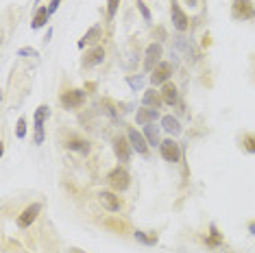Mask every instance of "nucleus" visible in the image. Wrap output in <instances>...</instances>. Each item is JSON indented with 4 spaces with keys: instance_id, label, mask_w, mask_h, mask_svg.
Listing matches in <instances>:
<instances>
[{
    "instance_id": "nucleus-11",
    "label": "nucleus",
    "mask_w": 255,
    "mask_h": 253,
    "mask_svg": "<svg viewBox=\"0 0 255 253\" xmlns=\"http://www.w3.org/2000/svg\"><path fill=\"white\" fill-rule=\"evenodd\" d=\"M129 142H131V146H133V151H137L140 155H148V142H146V137H144V133H140L137 129H129Z\"/></svg>"
},
{
    "instance_id": "nucleus-19",
    "label": "nucleus",
    "mask_w": 255,
    "mask_h": 253,
    "mask_svg": "<svg viewBox=\"0 0 255 253\" xmlns=\"http://www.w3.org/2000/svg\"><path fill=\"white\" fill-rule=\"evenodd\" d=\"M66 146L70 148V151L81 153V155H88L90 153V142L88 140H81V137H70Z\"/></svg>"
},
{
    "instance_id": "nucleus-22",
    "label": "nucleus",
    "mask_w": 255,
    "mask_h": 253,
    "mask_svg": "<svg viewBox=\"0 0 255 253\" xmlns=\"http://www.w3.org/2000/svg\"><path fill=\"white\" fill-rule=\"evenodd\" d=\"M144 137H146L148 146L161 144V142H159V131H157V126H155V125H146V126H144Z\"/></svg>"
},
{
    "instance_id": "nucleus-29",
    "label": "nucleus",
    "mask_w": 255,
    "mask_h": 253,
    "mask_svg": "<svg viewBox=\"0 0 255 253\" xmlns=\"http://www.w3.org/2000/svg\"><path fill=\"white\" fill-rule=\"evenodd\" d=\"M137 11H140V13H142V18H144V20L150 22V11H148V7L142 2V0H137Z\"/></svg>"
},
{
    "instance_id": "nucleus-32",
    "label": "nucleus",
    "mask_w": 255,
    "mask_h": 253,
    "mask_svg": "<svg viewBox=\"0 0 255 253\" xmlns=\"http://www.w3.org/2000/svg\"><path fill=\"white\" fill-rule=\"evenodd\" d=\"M59 4H61V0H50V7H48V11H50V15L55 13L57 9H59Z\"/></svg>"
},
{
    "instance_id": "nucleus-30",
    "label": "nucleus",
    "mask_w": 255,
    "mask_h": 253,
    "mask_svg": "<svg viewBox=\"0 0 255 253\" xmlns=\"http://www.w3.org/2000/svg\"><path fill=\"white\" fill-rule=\"evenodd\" d=\"M18 55H20V57H33V59H37V57H39V55H37V50L28 48V46H24V48H20V50H18Z\"/></svg>"
},
{
    "instance_id": "nucleus-13",
    "label": "nucleus",
    "mask_w": 255,
    "mask_h": 253,
    "mask_svg": "<svg viewBox=\"0 0 255 253\" xmlns=\"http://www.w3.org/2000/svg\"><path fill=\"white\" fill-rule=\"evenodd\" d=\"M103 59H105V48H103V46H94L92 50L85 53L83 68H94V66H98V63H103Z\"/></svg>"
},
{
    "instance_id": "nucleus-5",
    "label": "nucleus",
    "mask_w": 255,
    "mask_h": 253,
    "mask_svg": "<svg viewBox=\"0 0 255 253\" xmlns=\"http://www.w3.org/2000/svg\"><path fill=\"white\" fill-rule=\"evenodd\" d=\"M172 77V66L168 61H159L157 66H155L153 74H150V83L153 85H164L168 83V79Z\"/></svg>"
},
{
    "instance_id": "nucleus-15",
    "label": "nucleus",
    "mask_w": 255,
    "mask_h": 253,
    "mask_svg": "<svg viewBox=\"0 0 255 253\" xmlns=\"http://www.w3.org/2000/svg\"><path fill=\"white\" fill-rule=\"evenodd\" d=\"M175 44H177V48L181 50V53H183L185 57H188V59H199V53L194 50V46L190 44L183 35H177V37H175Z\"/></svg>"
},
{
    "instance_id": "nucleus-21",
    "label": "nucleus",
    "mask_w": 255,
    "mask_h": 253,
    "mask_svg": "<svg viewBox=\"0 0 255 253\" xmlns=\"http://www.w3.org/2000/svg\"><path fill=\"white\" fill-rule=\"evenodd\" d=\"M98 39H101V26L94 24V26H92L90 31L83 35V39H81V42H79V48H83L85 44H96Z\"/></svg>"
},
{
    "instance_id": "nucleus-12",
    "label": "nucleus",
    "mask_w": 255,
    "mask_h": 253,
    "mask_svg": "<svg viewBox=\"0 0 255 253\" xmlns=\"http://www.w3.org/2000/svg\"><path fill=\"white\" fill-rule=\"evenodd\" d=\"M98 201H101V205L109 212H120V208H123L120 197H116L114 192H107V190H103V192L98 194Z\"/></svg>"
},
{
    "instance_id": "nucleus-24",
    "label": "nucleus",
    "mask_w": 255,
    "mask_h": 253,
    "mask_svg": "<svg viewBox=\"0 0 255 253\" xmlns=\"http://www.w3.org/2000/svg\"><path fill=\"white\" fill-rule=\"evenodd\" d=\"M220 245H223V236H220L216 225H212L210 227V238H207V247H210V249H218Z\"/></svg>"
},
{
    "instance_id": "nucleus-9",
    "label": "nucleus",
    "mask_w": 255,
    "mask_h": 253,
    "mask_svg": "<svg viewBox=\"0 0 255 253\" xmlns=\"http://www.w3.org/2000/svg\"><path fill=\"white\" fill-rule=\"evenodd\" d=\"M83 101H85V94L81 90H68L61 94V105L66 109H77L83 105Z\"/></svg>"
},
{
    "instance_id": "nucleus-1",
    "label": "nucleus",
    "mask_w": 255,
    "mask_h": 253,
    "mask_svg": "<svg viewBox=\"0 0 255 253\" xmlns=\"http://www.w3.org/2000/svg\"><path fill=\"white\" fill-rule=\"evenodd\" d=\"M231 18L234 20H255V4L253 0H234L231 2Z\"/></svg>"
},
{
    "instance_id": "nucleus-25",
    "label": "nucleus",
    "mask_w": 255,
    "mask_h": 253,
    "mask_svg": "<svg viewBox=\"0 0 255 253\" xmlns=\"http://www.w3.org/2000/svg\"><path fill=\"white\" fill-rule=\"evenodd\" d=\"M120 7V0H107V20L116 18V11Z\"/></svg>"
},
{
    "instance_id": "nucleus-18",
    "label": "nucleus",
    "mask_w": 255,
    "mask_h": 253,
    "mask_svg": "<svg viewBox=\"0 0 255 253\" xmlns=\"http://www.w3.org/2000/svg\"><path fill=\"white\" fill-rule=\"evenodd\" d=\"M48 15H50V11L48 7H39L35 11V15H33V22H31V28L33 31H37V28H42L46 22H48Z\"/></svg>"
},
{
    "instance_id": "nucleus-4",
    "label": "nucleus",
    "mask_w": 255,
    "mask_h": 253,
    "mask_svg": "<svg viewBox=\"0 0 255 253\" xmlns=\"http://www.w3.org/2000/svg\"><path fill=\"white\" fill-rule=\"evenodd\" d=\"M159 153H161V157L166 159V162H170V164H175L181 159V146L177 144L172 137H168V140H164L159 144Z\"/></svg>"
},
{
    "instance_id": "nucleus-2",
    "label": "nucleus",
    "mask_w": 255,
    "mask_h": 253,
    "mask_svg": "<svg viewBox=\"0 0 255 253\" xmlns=\"http://www.w3.org/2000/svg\"><path fill=\"white\" fill-rule=\"evenodd\" d=\"M107 183L116 190V192H125V190L129 188V183H131V177H129V172H127L123 166H116V168L109 170Z\"/></svg>"
},
{
    "instance_id": "nucleus-8",
    "label": "nucleus",
    "mask_w": 255,
    "mask_h": 253,
    "mask_svg": "<svg viewBox=\"0 0 255 253\" xmlns=\"http://www.w3.org/2000/svg\"><path fill=\"white\" fill-rule=\"evenodd\" d=\"M131 142H127L123 135H116L114 137V153H116V157H118V162H129L131 159Z\"/></svg>"
},
{
    "instance_id": "nucleus-27",
    "label": "nucleus",
    "mask_w": 255,
    "mask_h": 253,
    "mask_svg": "<svg viewBox=\"0 0 255 253\" xmlns=\"http://www.w3.org/2000/svg\"><path fill=\"white\" fill-rule=\"evenodd\" d=\"M127 83H129L133 90H140L142 83H144V77H140V74H137V77H129V79H127Z\"/></svg>"
},
{
    "instance_id": "nucleus-3",
    "label": "nucleus",
    "mask_w": 255,
    "mask_h": 253,
    "mask_svg": "<svg viewBox=\"0 0 255 253\" xmlns=\"http://www.w3.org/2000/svg\"><path fill=\"white\" fill-rule=\"evenodd\" d=\"M48 114H50V109H48V105H39L37 109H35V135H33V142L35 144H42L44 142V123H46V118H48Z\"/></svg>"
},
{
    "instance_id": "nucleus-14",
    "label": "nucleus",
    "mask_w": 255,
    "mask_h": 253,
    "mask_svg": "<svg viewBox=\"0 0 255 253\" xmlns=\"http://www.w3.org/2000/svg\"><path fill=\"white\" fill-rule=\"evenodd\" d=\"M157 118H159V112L153 107H142V109H137V114H135V123L142 125V126L153 125Z\"/></svg>"
},
{
    "instance_id": "nucleus-28",
    "label": "nucleus",
    "mask_w": 255,
    "mask_h": 253,
    "mask_svg": "<svg viewBox=\"0 0 255 253\" xmlns=\"http://www.w3.org/2000/svg\"><path fill=\"white\" fill-rule=\"evenodd\" d=\"M15 135H18L20 140L26 135V120H24V118H20V120H18V126H15Z\"/></svg>"
},
{
    "instance_id": "nucleus-33",
    "label": "nucleus",
    "mask_w": 255,
    "mask_h": 253,
    "mask_svg": "<svg viewBox=\"0 0 255 253\" xmlns=\"http://www.w3.org/2000/svg\"><path fill=\"white\" fill-rule=\"evenodd\" d=\"M185 2H188L190 7H196V4H199V0H185Z\"/></svg>"
},
{
    "instance_id": "nucleus-6",
    "label": "nucleus",
    "mask_w": 255,
    "mask_h": 253,
    "mask_svg": "<svg viewBox=\"0 0 255 253\" xmlns=\"http://www.w3.org/2000/svg\"><path fill=\"white\" fill-rule=\"evenodd\" d=\"M170 18H172V26H175L179 33H185V31H188L190 18L183 13V9L179 7L177 2H172V4H170Z\"/></svg>"
},
{
    "instance_id": "nucleus-16",
    "label": "nucleus",
    "mask_w": 255,
    "mask_h": 253,
    "mask_svg": "<svg viewBox=\"0 0 255 253\" xmlns=\"http://www.w3.org/2000/svg\"><path fill=\"white\" fill-rule=\"evenodd\" d=\"M161 129H164L166 133H170V135H179L183 131V126L179 125V120L175 116H164L161 118Z\"/></svg>"
},
{
    "instance_id": "nucleus-7",
    "label": "nucleus",
    "mask_w": 255,
    "mask_h": 253,
    "mask_svg": "<svg viewBox=\"0 0 255 253\" xmlns=\"http://www.w3.org/2000/svg\"><path fill=\"white\" fill-rule=\"evenodd\" d=\"M161 44H157V42H153V44H148V48H146V55H144V68H146L148 72H153L155 70V66L159 63V59H161Z\"/></svg>"
},
{
    "instance_id": "nucleus-23",
    "label": "nucleus",
    "mask_w": 255,
    "mask_h": 253,
    "mask_svg": "<svg viewBox=\"0 0 255 253\" xmlns=\"http://www.w3.org/2000/svg\"><path fill=\"white\" fill-rule=\"evenodd\" d=\"M133 238H135L137 243L146 245V247H153V245H157V234H144V232H133Z\"/></svg>"
},
{
    "instance_id": "nucleus-10",
    "label": "nucleus",
    "mask_w": 255,
    "mask_h": 253,
    "mask_svg": "<svg viewBox=\"0 0 255 253\" xmlns=\"http://www.w3.org/2000/svg\"><path fill=\"white\" fill-rule=\"evenodd\" d=\"M42 212V205L39 203H33V205H28V208L22 212V214L18 216V227H22V229H26V227H31L33 223H35V218H37V214Z\"/></svg>"
},
{
    "instance_id": "nucleus-20",
    "label": "nucleus",
    "mask_w": 255,
    "mask_h": 253,
    "mask_svg": "<svg viewBox=\"0 0 255 253\" xmlns=\"http://www.w3.org/2000/svg\"><path fill=\"white\" fill-rule=\"evenodd\" d=\"M161 103H164V99H161L159 92H155V90H146V92H144V107L157 109Z\"/></svg>"
},
{
    "instance_id": "nucleus-31",
    "label": "nucleus",
    "mask_w": 255,
    "mask_h": 253,
    "mask_svg": "<svg viewBox=\"0 0 255 253\" xmlns=\"http://www.w3.org/2000/svg\"><path fill=\"white\" fill-rule=\"evenodd\" d=\"M105 225H107V227H114V229H118V232H120V234H123V232H125V229H127V225H125V223H123V221H120V223H118V221H107V223H105Z\"/></svg>"
},
{
    "instance_id": "nucleus-17",
    "label": "nucleus",
    "mask_w": 255,
    "mask_h": 253,
    "mask_svg": "<svg viewBox=\"0 0 255 253\" xmlns=\"http://www.w3.org/2000/svg\"><path fill=\"white\" fill-rule=\"evenodd\" d=\"M161 99H164L166 105H177V101H179L177 85L175 83H164V88H161Z\"/></svg>"
},
{
    "instance_id": "nucleus-26",
    "label": "nucleus",
    "mask_w": 255,
    "mask_h": 253,
    "mask_svg": "<svg viewBox=\"0 0 255 253\" xmlns=\"http://www.w3.org/2000/svg\"><path fill=\"white\" fill-rule=\"evenodd\" d=\"M242 144H245V148L249 153H255V135L253 133H247L245 137H242Z\"/></svg>"
},
{
    "instance_id": "nucleus-34",
    "label": "nucleus",
    "mask_w": 255,
    "mask_h": 253,
    "mask_svg": "<svg viewBox=\"0 0 255 253\" xmlns=\"http://www.w3.org/2000/svg\"><path fill=\"white\" fill-rule=\"evenodd\" d=\"M249 232H251V234L255 236V223H251V225H249Z\"/></svg>"
}]
</instances>
